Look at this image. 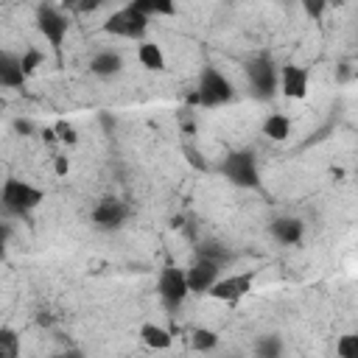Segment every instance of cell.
<instances>
[{"label":"cell","mask_w":358,"mask_h":358,"mask_svg":"<svg viewBox=\"0 0 358 358\" xmlns=\"http://www.w3.org/2000/svg\"><path fill=\"white\" fill-rule=\"evenodd\" d=\"M235 98V87L232 81L215 67V64H204L199 70V81H196V90L187 95V103L190 106H204V109H213V106H224Z\"/></svg>","instance_id":"6da1fadb"},{"label":"cell","mask_w":358,"mask_h":358,"mask_svg":"<svg viewBox=\"0 0 358 358\" xmlns=\"http://www.w3.org/2000/svg\"><path fill=\"white\" fill-rule=\"evenodd\" d=\"M45 201V190L36 187L34 182L8 176L0 187V204L6 210V215H17V218H28L39 204Z\"/></svg>","instance_id":"7a4b0ae2"},{"label":"cell","mask_w":358,"mask_h":358,"mask_svg":"<svg viewBox=\"0 0 358 358\" xmlns=\"http://www.w3.org/2000/svg\"><path fill=\"white\" fill-rule=\"evenodd\" d=\"M148 14L131 3H126L123 8H115L103 22H101V31L109 34V36H117V39H131V42H143L145 34H148Z\"/></svg>","instance_id":"3957f363"},{"label":"cell","mask_w":358,"mask_h":358,"mask_svg":"<svg viewBox=\"0 0 358 358\" xmlns=\"http://www.w3.org/2000/svg\"><path fill=\"white\" fill-rule=\"evenodd\" d=\"M218 171H221V176H224L229 185H235V187H241V190H257V187H260V168H257V159H255V154L246 151V148H238V151L224 154Z\"/></svg>","instance_id":"277c9868"},{"label":"cell","mask_w":358,"mask_h":358,"mask_svg":"<svg viewBox=\"0 0 358 358\" xmlns=\"http://www.w3.org/2000/svg\"><path fill=\"white\" fill-rule=\"evenodd\" d=\"M246 84L252 98L257 101H268L280 92V67L268 53H260L246 62Z\"/></svg>","instance_id":"5b68a950"},{"label":"cell","mask_w":358,"mask_h":358,"mask_svg":"<svg viewBox=\"0 0 358 358\" xmlns=\"http://www.w3.org/2000/svg\"><path fill=\"white\" fill-rule=\"evenodd\" d=\"M34 22H36V31L42 34V39H45V42L50 45V50L59 56L64 39H67V31H70L67 14H64L62 8H56V6H50V3H39Z\"/></svg>","instance_id":"8992f818"},{"label":"cell","mask_w":358,"mask_h":358,"mask_svg":"<svg viewBox=\"0 0 358 358\" xmlns=\"http://www.w3.org/2000/svg\"><path fill=\"white\" fill-rule=\"evenodd\" d=\"M157 294L165 305V310L176 313L185 299L190 296V285H187V268H179V266H165L157 277Z\"/></svg>","instance_id":"52a82bcc"},{"label":"cell","mask_w":358,"mask_h":358,"mask_svg":"<svg viewBox=\"0 0 358 358\" xmlns=\"http://www.w3.org/2000/svg\"><path fill=\"white\" fill-rule=\"evenodd\" d=\"M255 285V271H238V274H221L215 285L207 291L210 299L224 302V305H238L243 296L252 294Z\"/></svg>","instance_id":"ba28073f"},{"label":"cell","mask_w":358,"mask_h":358,"mask_svg":"<svg viewBox=\"0 0 358 358\" xmlns=\"http://www.w3.org/2000/svg\"><path fill=\"white\" fill-rule=\"evenodd\" d=\"M90 218H92L95 229H103V232L120 229L126 224V218H129V204L123 199H117V196H103L90 210Z\"/></svg>","instance_id":"9c48e42d"},{"label":"cell","mask_w":358,"mask_h":358,"mask_svg":"<svg viewBox=\"0 0 358 358\" xmlns=\"http://www.w3.org/2000/svg\"><path fill=\"white\" fill-rule=\"evenodd\" d=\"M224 266L218 260H210L204 255H196L193 263L187 266V285H190V294H207L215 280L221 277Z\"/></svg>","instance_id":"30bf717a"},{"label":"cell","mask_w":358,"mask_h":358,"mask_svg":"<svg viewBox=\"0 0 358 358\" xmlns=\"http://www.w3.org/2000/svg\"><path fill=\"white\" fill-rule=\"evenodd\" d=\"M310 90V70L302 64H282L280 67V92L291 101L308 98Z\"/></svg>","instance_id":"8fae6325"},{"label":"cell","mask_w":358,"mask_h":358,"mask_svg":"<svg viewBox=\"0 0 358 358\" xmlns=\"http://www.w3.org/2000/svg\"><path fill=\"white\" fill-rule=\"evenodd\" d=\"M268 235L280 243V246H296L305 238V221L296 215H277L268 224Z\"/></svg>","instance_id":"7c38bea8"},{"label":"cell","mask_w":358,"mask_h":358,"mask_svg":"<svg viewBox=\"0 0 358 358\" xmlns=\"http://www.w3.org/2000/svg\"><path fill=\"white\" fill-rule=\"evenodd\" d=\"M87 67L98 78H112V76H117L123 70V56L117 50H112V48H103V50H95L90 56V64Z\"/></svg>","instance_id":"4fadbf2b"},{"label":"cell","mask_w":358,"mask_h":358,"mask_svg":"<svg viewBox=\"0 0 358 358\" xmlns=\"http://www.w3.org/2000/svg\"><path fill=\"white\" fill-rule=\"evenodd\" d=\"M25 70H22V59L11 50H3L0 53V84L6 90H20L25 84Z\"/></svg>","instance_id":"5bb4252c"},{"label":"cell","mask_w":358,"mask_h":358,"mask_svg":"<svg viewBox=\"0 0 358 358\" xmlns=\"http://www.w3.org/2000/svg\"><path fill=\"white\" fill-rule=\"evenodd\" d=\"M260 131H263L268 140H274V143H285V140L291 137V131H294V123H291V117H288L285 112H271V115L263 117Z\"/></svg>","instance_id":"9a60e30c"},{"label":"cell","mask_w":358,"mask_h":358,"mask_svg":"<svg viewBox=\"0 0 358 358\" xmlns=\"http://www.w3.org/2000/svg\"><path fill=\"white\" fill-rule=\"evenodd\" d=\"M140 341H143L148 350L162 352V350H171L173 336H171L168 327H162V324H157V322H145V324H140Z\"/></svg>","instance_id":"2e32d148"},{"label":"cell","mask_w":358,"mask_h":358,"mask_svg":"<svg viewBox=\"0 0 358 358\" xmlns=\"http://www.w3.org/2000/svg\"><path fill=\"white\" fill-rule=\"evenodd\" d=\"M137 62H140V67H145V70L162 73V70H165V50H162L157 42L143 39V42H137Z\"/></svg>","instance_id":"e0dca14e"},{"label":"cell","mask_w":358,"mask_h":358,"mask_svg":"<svg viewBox=\"0 0 358 358\" xmlns=\"http://www.w3.org/2000/svg\"><path fill=\"white\" fill-rule=\"evenodd\" d=\"M196 255H204V257H210V260H218L221 266H227L229 260H232V252L221 243V241H213V238H207V241H199V246H196Z\"/></svg>","instance_id":"ac0fdd59"},{"label":"cell","mask_w":358,"mask_h":358,"mask_svg":"<svg viewBox=\"0 0 358 358\" xmlns=\"http://www.w3.org/2000/svg\"><path fill=\"white\" fill-rule=\"evenodd\" d=\"M129 3L143 8L148 17H173L176 14V0H129Z\"/></svg>","instance_id":"d6986e66"},{"label":"cell","mask_w":358,"mask_h":358,"mask_svg":"<svg viewBox=\"0 0 358 358\" xmlns=\"http://www.w3.org/2000/svg\"><path fill=\"white\" fill-rule=\"evenodd\" d=\"M22 341L14 327H0V358H20Z\"/></svg>","instance_id":"ffe728a7"},{"label":"cell","mask_w":358,"mask_h":358,"mask_svg":"<svg viewBox=\"0 0 358 358\" xmlns=\"http://www.w3.org/2000/svg\"><path fill=\"white\" fill-rule=\"evenodd\" d=\"M190 347L199 350V352H213L218 347V333L210 330V327H196L190 333Z\"/></svg>","instance_id":"44dd1931"},{"label":"cell","mask_w":358,"mask_h":358,"mask_svg":"<svg viewBox=\"0 0 358 358\" xmlns=\"http://www.w3.org/2000/svg\"><path fill=\"white\" fill-rule=\"evenodd\" d=\"M255 352L260 355V358H280L282 352H285V344H282V338L280 336H260L257 341H255Z\"/></svg>","instance_id":"7402d4cb"},{"label":"cell","mask_w":358,"mask_h":358,"mask_svg":"<svg viewBox=\"0 0 358 358\" xmlns=\"http://www.w3.org/2000/svg\"><path fill=\"white\" fill-rule=\"evenodd\" d=\"M336 355L338 358H358V333H347L336 338Z\"/></svg>","instance_id":"603a6c76"},{"label":"cell","mask_w":358,"mask_h":358,"mask_svg":"<svg viewBox=\"0 0 358 358\" xmlns=\"http://www.w3.org/2000/svg\"><path fill=\"white\" fill-rule=\"evenodd\" d=\"M299 6H302V11H305L308 20L322 22V20H324V11H327V6H330V0H299Z\"/></svg>","instance_id":"cb8c5ba5"},{"label":"cell","mask_w":358,"mask_h":358,"mask_svg":"<svg viewBox=\"0 0 358 358\" xmlns=\"http://www.w3.org/2000/svg\"><path fill=\"white\" fill-rule=\"evenodd\" d=\"M20 59H22V70H25V76H28V78H31V76L42 67V62H45V56H42L36 48H25Z\"/></svg>","instance_id":"d4e9b609"},{"label":"cell","mask_w":358,"mask_h":358,"mask_svg":"<svg viewBox=\"0 0 358 358\" xmlns=\"http://www.w3.org/2000/svg\"><path fill=\"white\" fill-rule=\"evenodd\" d=\"M53 131H56V137H59L62 143H67V145H76V143H78V134H76L73 123H67V120H59V123L53 126Z\"/></svg>","instance_id":"484cf974"},{"label":"cell","mask_w":358,"mask_h":358,"mask_svg":"<svg viewBox=\"0 0 358 358\" xmlns=\"http://www.w3.org/2000/svg\"><path fill=\"white\" fill-rule=\"evenodd\" d=\"M182 154L187 157V162L193 165V168H199V171H207V162H204V157L190 145V143H182Z\"/></svg>","instance_id":"4316f807"},{"label":"cell","mask_w":358,"mask_h":358,"mask_svg":"<svg viewBox=\"0 0 358 358\" xmlns=\"http://www.w3.org/2000/svg\"><path fill=\"white\" fill-rule=\"evenodd\" d=\"M64 3H67L73 11H87V8H95L101 0H64Z\"/></svg>","instance_id":"83f0119b"},{"label":"cell","mask_w":358,"mask_h":358,"mask_svg":"<svg viewBox=\"0 0 358 358\" xmlns=\"http://www.w3.org/2000/svg\"><path fill=\"white\" fill-rule=\"evenodd\" d=\"M53 165H56V173H59V176H67V171H70V159H67V157H56Z\"/></svg>","instance_id":"f1b7e54d"},{"label":"cell","mask_w":358,"mask_h":358,"mask_svg":"<svg viewBox=\"0 0 358 358\" xmlns=\"http://www.w3.org/2000/svg\"><path fill=\"white\" fill-rule=\"evenodd\" d=\"M14 129L22 131V134H31V131H34V123H31V120H14Z\"/></svg>","instance_id":"f546056e"},{"label":"cell","mask_w":358,"mask_h":358,"mask_svg":"<svg viewBox=\"0 0 358 358\" xmlns=\"http://www.w3.org/2000/svg\"><path fill=\"white\" fill-rule=\"evenodd\" d=\"M355 176H358V171H355Z\"/></svg>","instance_id":"4dcf8cb0"},{"label":"cell","mask_w":358,"mask_h":358,"mask_svg":"<svg viewBox=\"0 0 358 358\" xmlns=\"http://www.w3.org/2000/svg\"><path fill=\"white\" fill-rule=\"evenodd\" d=\"M355 62H358V56H355Z\"/></svg>","instance_id":"1f68e13d"}]
</instances>
